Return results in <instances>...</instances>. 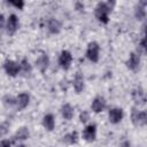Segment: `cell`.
<instances>
[{"instance_id":"1","label":"cell","mask_w":147,"mask_h":147,"mask_svg":"<svg viewBox=\"0 0 147 147\" xmlns=\"http://www.w3.org/2000/svg\"><path fill=\"white\" fill-rule=\"evenodd\" d=\"M115 2H99L95 7V10H94V14H95V17L98 18L99 22L103 23V24H107L108 21H109V13L111 10V7L114 6Z\"/></svg>"},{"instance_id":"2","label":"cell","mask_w":147,"mask_h":147,"mask_svg":"<svg viewBox=\"0 0 147 147\" xmlns=\"http://www.w3.org/2000/svg\"><path fill=\"white\" fill-rule=\"evenodd\" d=\"M99 52H100V47L99 44L96 41H92L87 45V49H86V57L92 61V62H98L99 60Z\"/></svg>"},{"instance_id":"3","label":"cell","mask_w":147,"mask_h":147,"mask_svg":"<svg viewBox=\"0 0 147 147\" xmlns=\"http://www.w3.org/2000/svg\"><path fill=\"white\" fill-rule=\"evenodd\" d=\"M131 118H132V122H133L134 125L144 126L147 122V114H146L145 110L138 111L136 108H133L132 113H131Z\"/></svg>"},{"instance_id":"4","label":"cell","mask_w":147,"mask_h":147,"mask_svg":"<svg viewBox=\"0 0 147 147\" xmlns=\"http://www.w3.org/2000/svg\"><path fill=\"white\" fill-rule=\"evenodd\" d=\"M3 68H5L6 74H7L8 76H10V77H15V76H17V74L21 71V69H20V64H18L17 62H15V61H11V60H7V61H5V63H3Z\"/></svg>"},{"instance_id":"5","label":"cell","mask_w":147,"mask_h":147,"mask_svg":"<svg viewBox=\"0 0 147 147\" xmlns=\"http://www.w3.org/2000/svg\"><path fill=\"white\" fill-rule=\"evenodd\" d=\"M71 62H72V55L69 51H62L61 54H60V57H59V64L62 69L64 70H68L71 65Z\"/></svg>"},{"instance_id":"6","label":"cell","mask_w":147,"mask_h":147,"mask_svg":"<svg viewBox=\"0 0 147 147\" xmlns=\"http://www.w3.org/2000/svg\"><path fill=\"white\" fill-rule=\"evenodd\" d=\"M108 118H109V122L113 124L119 123L123 118V110L121 108H111L108 113Z\"/></svg>"},{"instance_id":"7","label":"cell","mask_w":147,"mask_h":147,"mask_svg":"<svg viewBox=\"0 0 147 147\" xmlns=\"http://www.w3.org/2000/svg\"><path fill=\"white\" fill-rule=\"evenodd\" d=\"M95 137H96V127L94 124H90L87 125L84 131H83V138L88 141V142H92L95 140Z\"/></svg>"},{"instance_id":"8","label":"cell","mask_w":147,"mask_h":147,"mask_svg":"<svg viewBox=\"0 0 147 147\" xmlns=\"http://www.w3.org/2000/svg\"><path fill=\"white\" fill-rule=\"evenodd\" d=\"M140 64V54L137 52H132L129 60L126 61V67L131 70H137Z\"/></svg>"},{"instance_id":"9","label":"cell","mask_w":147,"mask_h":147,"mask_svg":"<svg viewBox=\"0 0 147 147\" xmlns=\"http://www.w3.org/2000/svg\"><path fill=\"white\" fill-rule=\"evenodd\" d=\"M20 26V22H18V18L15 14H11L9 17H8V21H7V31L8 33L13 34L16 32V30L18 29Z\"/></svg>"},{"instance_id":"10","label":"cell","mask_w":147,"mask_h":147,"mask_svg":"<svg viewBox=\"0 0 147 147\" xmlns=\"http://www.w3.org/2000/svg\"><path fill=\"white\" fill-rule=\"evenodd\" d=\"M36 64H37V68L40 70V72H45L48 68V64H49V59L47 56V54L42 53L36 61Z\"/></svg>"},{"instance_id":"11","label":"cell","mask_w":147,"mask_h":147,"mask_svg":"<svg viewBox=\"0 0 147 147\" xmlns=\"http://www.w3.org/2000/svg\"><path fill=\"white\" fill-rule=\"evenodd\" d=\"M91 107L94 113H101L106 108V101L102 96H96V98H94Z\"/></svg>"},{"instance_id":"12","label":"cell","mask_w":147,"mask_h":147,"mask_svg":"<svg viewBox=\"0 0 147 147\" xmlns=\"http://www.w3.org/2000/svg\"><path fill=\"white\" fill-rule=\"evenodd\" d=\"M29 101H30V96L28 93H20L16 98V105H17V108L21 110V109H24L28 105H29Z\"/></svg>"},{"instance_id":"13","label":"cell","mask_w":147,"mask_h":147,"mask_svg":"<svg viewBox=\"0 0 147 147\" xmlns=\"http://www.w3.org/2000/svg\"><path fill=\"white\" fill-rule=\"evenodd\" d=\"M47 29L51 33H59L61 30V23L56 18H49L47 21Z\"/></svg>"},{"instance_id":"14","label":"cell","mask_w":147,"mask_h":147,"mask_svg":"<svg viewBox=\"0 0 147 147\" xmlns=\"http://www.w3.org/2000/svg\"><path fill=\"white\" fill-rule=\"evenodd\" d=\"M132 98H133V100H134L136 103H138V105H145L146 96H145V92L141 88L134 90L132 92Z\"/></svg>"},{"instance_id":"15","label":"cell","mask_w":147,"mask_h":147,"mask_svg":"<svg viewBox=\"0 0 147 147\" xmlns=\"http://www.w3.org/2000/svg\"><path fill=\"white\" fill-rule=\"evenodd\" d=\"M42 125H44V127H45L46 130L52 131V130L54 129V126H55V119H54V116H53L52 114H47V115H45L44 118H42Z\"/></svg>"},{"instance_id":"16","label":"cell","mask_w":147,"mask_h":147,"mask_svg":"<svg viewBox=\"0 0 147 147\" xmlns=\"http://www.w3.org/2000/svg\"><path fill=\"white\" fill-rule=\"evenodd\" d=\"M74 88L77 93H80L84 88V78L82 76L80 72H77L76 76H75V79H74Z\"/></svg>"},{"instance_id":"17","label":"cell","mask_w":147,"mask_h":147,"mask_svg":"<svg viewBox=\"0 0 147 147\" xmlns=\"http://www.w3.org/2000/svg\"><path fill=\"white\" fill-rule=\"evenodd\" d=\"M61 113H62V116H63L65 119H68V121H70V119L74 117V108H72L71 105H69V103H65V105L62 106Z\"/></svg>"},{"instance_id":"18","label":"cell","mask_w":147,"mask_h":147,"mask_svg":"<svg viewBox=\"0 0 147 147\" xmlns=\"http://www.w3.org/2000/svg\"><path fill=\"white\" fill-rule=\"evenodd\" d=\"M29 136H30V132H29L28 127L23 126V127H20V129L16 131L14 138H15V140H25V139L29 138Z\"/></svg>"},{"instance_id":"19","label":"cell","mask_w":147,"mask_h":147,"mask_svg":"<svg viewBox=\"0 0 147 147\" xmlns=\"http://www.w3.org/2000/svg\"><path fill=\"white\" fill-rule=\"evenodd\" d=\"M145 6H146V2H141L140 5H138L136 7V10H134V15L137 17V20H144L145 16H146V10H145Z\"/></svg>"},{"instance_id":"20","label":"cell","mask_w":147,"mask_h":147,"mask_svg":"<svg viewBox=\"0 0 147 147\" xmlns=\"http://www.w3.org/2000/svg\"><path fill=\"white\" fill-rule=\"evenodd\" d=\"M63 140H64L65 142H68V144H76L77 140H78V134H77L76 131H72V132L65 134V136L63 137Z\"/></svg>"},{"instance_id":"21","label":"cell","mask_w":147,"mask_h":147,"mask_svg":"<svg viewBox=\"0 0 147 147\" xmlns=\"http://www.w3.org/2000/svg\"><path fill=\"white\" fill-rule=\"evenodd\" d=\"M20 69H21V71H23L25 75L30 74L31 70H32L31 64L29 63V61H28L26 59H23V60L21 61V63H20Z\"/></svg>"},{"instance_id":"22","label":"cell","mask_w":147,"mask_h":147,"mask_svg":"<svg viewBox=\"0 0 147 147\" xmlns=\"http://www.w3.org/2000/svg\"><path fill=\"white\" fill-rule=\"evenodd\" d=\"M3 103L6 105V106H14V105H16V99H14L13 96H5V99H3Z\"/></svg>"},{"instance_id":"23","label":"cell","mask_w":147,"mask_h":147,"mask_svg":"<svg viewBox=\"0 0 147 147\" xmlns=\"http://www.w3.org/2000/svg\"><path fill=\"white\" fill-rule=\"evenodd\" d=\"M8 3L14 6V7H16V8H18V9H23V7H24V2L23 1H9Z\"/></svg>"},{"instance_id":"24","label":"cell","mask_w":147,"mask_h":147,"mask_svg":"<svg viewBox=\"0 0 147 147\" xmlns=\"http://www.w3.org/2000/svg\"><path fill=\"white\" fill-rule=\"evenodd\" d=\"M8 131V124L7 123H3V124H0V137L5 136Z\"/></svg>"},{"instance_id":"25","label":"cell","mask_w":147,"mask_h":147,"mask_svg":"<svg viewBox=\"0 0 147 147\" xmlns=\"http://www.w3.org/2000/svg\"><path fill=\"white\" fill-rule=\"evenodd\" d=\"M79 118H80V122H82V123H85V122L88 119V114H87L86 111H83V113L80 114V117H79Z\"/></svg>"},{"instance_id":"26","label":"cell","mask_w":147,"mask_h":147,"mask_svg":"<svg viewBox=\"0 0 147 147\" xmlns=\"http://www.w3.org/2000/svg\"><path fill=\"white\" fill-rule=\"evenodd\" d=\"M0 147H11V144H10L9 140L3 139V140L0 141Z\"/></svg>"},{"instance_id":"27","label":"cell","mask_w":147,"mask_h":147,"mask_svg":"<svg viewBox=\"0 0 147 147\" xmlns=\"http://www.w3.org/2000/svg\"><path fill=\"white\" fill-rule=\"evenodd\" d=\"M140 48H141L142 51H145V48H146V39H145V36H142V38H141V41H140Z\"/></svg>"},{"instance_id":"28","label":"cell","mask_w":147,"mask_h":147,"mask_svg":"<svg viewBox=\"0 0 147 147\" xmlns=\"http://www.w3.org/2000/svg\"><path fill=\"white\" fill-rule=\"evenodd\" d=\"M3 25H5V17L2 14H0V30L3 28Z\"/></svg>"},{"instance_id":"29","label":"cell","mask_w":147,"mask_h":147,"mask_svg":"<svg viewBox=\"0 0 147 147\" xmlns=\"http://www.w3.org/2000/svg\"><path fill=\"white\" fill-rule=\"evenodd\" d=\"M76 7H77L78 9H84V5L80 3V2H77V3H76Z\"/></svg>"},{"instance_id":"30","label":"cell","mask_w":147,"mask_h":147,"mask_svg":"<svg viewBox=\"0 0 147 147\" xmlns=\"http://www.w3.org/2000/svg\"><path fill=\"white\" fill-rule=\"evenodd\" d=\"M123 147H130V144L126 141V142H124V144H123Z\"/></svg>"},{"instance_id":"31","label":"cell","mask_w":147,"mask_h":147,"mask_svg":"<svg viewBox=\"0 0 147 147\" xmlns=\"http://www.w3.org/2000/svg\"><path fill=\"white\" fill-rule=\"evenodd\" d=\"M17 147H25L24 145H20V146H17Z\"/></svg>"}]
</instances>
